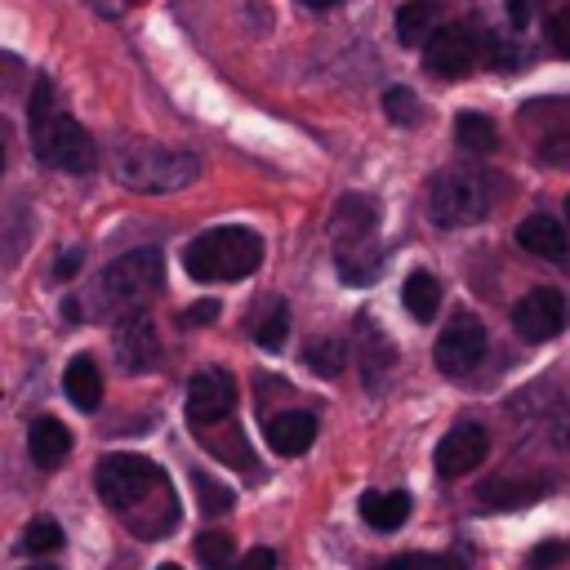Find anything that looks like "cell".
Here are the masks:
<instances>
[{"instance_id":"obj_37","label":"cell","mask_w":570,"mask_h":570,"mask_svg":"<svg viewBox=\"0 0 570 570\" xmlns=\"http://www.w3.org/2000/svg\"><path fill=\"white\" fill-rule=\"evenodd\" d=\"M530 13H534V0H508V22L512 27H525Z\"/></svg>"},{"instance_id":"obj_30","label":"cell","mask_w":570,"mask_h":570,"mask_svg":"<svg viewBox=\"0 0 570 570\" xmlns=\"http://www.w3.org/2000/svg\"><path fill=\"white\" fill-rule=\"evenodd\" d=\"M196 557H200L209 570H227V561H232V534H223V530L200 534V539H196Z\"/></svg>"},{"instance_id":"obj_18","label":"cell","mask_w":570,"mask_h":570,"mask_svg":"<svg viewBox=\"0 0 570 570\" xmlns=\"http://www.w3.org/2000/svg\"><path fill=\"white\" fill-rule=\"evenodd\" d=\"M334 267H338V276H343L347 285H370V281L379 276V267H383V249H379L374 236L347 240V245L334 249Z\"/></svg>"},{"instance_id":"obj_40","label":"cell","mask_w":570,"mask_h":570,"mask_svg":"<svg viewBox=\"0 0 570 570\" xmlns=\"http://www.w3.org/2000/svg\"><path fill=\"white\" fill-rule=\"evenodd\" d=\"M160 570H183V566H174V561H169V566H160Z\"/></svg>"},{"instance_id":"obj_41","label":"cell","mask_w":570,"mask_h":570,"mask_svg":"<svg viewBox=\"0 0 570 570\" xmlns=\"http://www.w3.org/2000/svg\"><path fill=\"white\" fill-rule=\"evenodd\" d=\"M566 223H570V196H566Z\"/></svg>"},{"instance_id":"obj_27","label":"cell","mask_w":570,"mask_h":570,"mask_svg":"<svg viewBox=\"0 0 570 570\" xmlns=\"http://www.w3.org/2000/svg\"><path fill=\"white\" fill-rule=\"evenodd\" d=\"M303 356H307V365H312L316 374H325V379H334V374L343 370V343H338V338H307Z\"/></svg>"},{"instance_id":"obj_10","label":"cell","mask_w":570,"mask_h":570,"mask_svg":"<svg viewBox=\"0 0 570 570\" xmlns=\"http://www.w3.org/2000/svg\"><path fill=\"white\" fill-rule=\"evenodd\" d=\"M236 410V383L223 370H200L187 383V423L191 428H214L227 423V414Z\"/></svg>"},{"instance_id":"obj_26","label":"cell","mask_w":570,"mask_h":570,"mask_svg":"<svg viewBox=\"0 0 570 570\" xmlns=\"http://www.w3.org/2000/svg\"><path fill=\"white\" fill-rule=\"evenodd\" d=\"M18 548H22L27 557H49V552H58V548H62V525H58L53 517H36V521L22 530Z\"/></svg>"},{"instance_id":"obj_4","label":"cell","mask_w":570,"mask_h":570,"mask_svg":"<svg viewBox=\"0 0 570 570\" xmlns=\"http://www.w3.org/2000/svg\"><path fill=\"white\" fill-rule=\"evenodd\" d=\"M263 263V240L249 227H209L183 249V267L196 281H240Z\"/></svg>"},{"instance_id":"obj_28","label":"cell","mask_w":570,"mask_h":570,"mask_svg":"<svg viewBox=\"0 0 570 570\" xmlns=\"http://www.w3.org/2000/svg\"><path fill=\"white\" fill-rule=\"evenodd\" d=\"M468 561L463 557H436V552H405V557H392L374 570H463Z\"/></svg>"},{"instance_id":"obj_2","label":"cell","mask_w":570,"mask_h":570,"mask_svg":"<svg viewBox=\"0 0 570 570\" xmlns=\"http://www.w3.org/2000/svg\"><path fill=\"white\" fill-rule=\"evenodd\" d=\"M111 174H116V183L129 187V191L160 196V191H183L187 183H196L200 160H196L191 151H178V147H160V142L129 138V142H116V151H111Z\"/></svg>"},{"instance_id":"obj_9","label":"cell","mask_w":570,"mask_h":570,"mask_svg":"<svg viewBox=\"0 0 570 570\" xmlns=\"http://www.w3.org/2000/svg\"><path fill=\"white\" fill-rule=\"evenodd\" d=\"M432 356H436V370H441L445 379L472 374V370L481 365V356H485V330H481V321L468 316V312H459V316L441 330Z\"/></svg>"},{"instance_id":"obj_17","label":"cell","mask_w":570,"mask_h":570,"mask_svg":"<svg viewBox=\"0 0 570 570\" xmlns=\"http://www.w3.org/2000/svg\"><path fill=\"white\" fill-rule=\"evenodd\" d=\"M548 476H494V481H485L481 485V503L485 508H525V503H534V499H543L548 494Z\"/></svg>"},{"instance_id":"obj_19","label":"cell","mask_w":570,"mask_h":570,"mask_svg":"<svg viewBox=\"0 0 570 570\" xmlns=\"http://www.w3.org/2000/svg\"><path fill=\"white\" fill-rule=\"evenodd\" d=\"M27 450H31V459L40 463V468H58L62 459H67V450H71V432L58 423V419H36L31 428H27Z\"/></svg>"},{"instance_id":"obj_8","label":"cell","mask_w":570,"mask_h":570,"mask_svg":"<svg viewBox=\"0 0 570 570\" xmlns=\"http://www.w3.org/2000/svg\"><path fill=\"white\" fill-rule=\"evenodd\" d=\"M566 321H570V303H566V294L552 289V285H534V289L521 294L517 307H512V330H517L525 343H548V338H557V334L566 330Z\"/></svg>"},{"instance_id":"obj_13","label":"cell","mask_w":570,"mask_h":570,"mask_svg":"<svg viewBox=\"0 0 570 570\" xmlns=\"http://www.w3.org/2000/svg\"><path fill=\"white\" fill-rule=\"evenodd\" d=\"M548 125H534V156L543 165H570V102H534Z\"/></svg>"},{"instance_id":"obj_22","label":"cell","mask_w":570,"mask_h":570,"mask_svg":"<svg viewBox=\"0 0 570 570\" xmlns=\"http://www.w3.org/2000/svg\"><path fill=\"white\" fill-rule=\"evenodd\" d=\"M401 303H405V312H410L414 321H432L436 307H441V285H436V276H432V272H410L405 285H401Z\"/></svg>"},{"instance_id":"obj_43","label":"cell","mask_w":570,"mask_h":570,"mask_svg":"<svg viewBox=\"0 0 570 570\" xmlns=\"http://www.w3.org/2000/svg\"><path fill=\"white\" fill-rule=\"evenodd\" d=\"M0 169H4V147H0Z\"/></svg>"},{"instance_id":"obj_39","label":"cell","mask_w":570,"mask_h":570,"mask_svg":"<svg viewBox=\"0 0 570 570\" xmlns=\"http://www.w3.org/2000/svg\"><path fill=\"white\" fill-rule=\"evenodd\" d=\"M307 9H330V4H338V0H303Z\"/></svg>"},{"instance_id":"obj_42","label":"cell","mask_w":570,"mask_h":570,"mask_svg":"<svg viewBox=\"0 0 570 570\" xmlns=\"http://www.w3.org/2000/svg\"><path fill=\"white\" fill-rule=\"evenodd\" d=\"M31 570H53V566H31Z\"/></svg>"},{"instance_id":"obj_6","label":"cell","mask_w":570,"mask_h":570,"mask_svg":"<svg viewBox=\"0 0 570 570\" xmlns=\"http://www.w3.org/2000/svg\"><path fill=\"white\" fill-rule=\"evenodd\" d=\"M31 142H36V156L53 169H67V174L94 169V142L71 116H53V111L31 116Z\"/></svg>"},{"instance_id":"obj_29","label":"cell","mask_w":570,"mask_h":570,"mask_svg":"<svg viewBox=\"0 0 570 570\" xmlns=\"http://www.w3.org/2000/svg\"><path fill=\"white\" fill-rule=\"evenodd\" d=\"M191 485H196L200 508H205L209 517H218V512H227V508H232V490H227V485H218L209 472H191Z\"/></svg>"},{"instance_id":"obj_3","label":"cell","mask_w":570,"mask_h":570,"mask_svg":"<svg viewBox=\"0 0 570 570\" xmlns=\"http://www.w3.org/2000/svg\"><path fill=\"white\" fill-rule=\"evenodd\" d=\"M503 196V178L481 165H454L441 169L428 187V214L436 227H468L490 218V209Z\"/></svg>"},{"instance_id":"obj_24","label":"cell","mask_w":570,"mask_h":570,"mask_svg":"<svg viewBox=\"0 0 570 570\" xmlns=\"http://www.w3.org/2000/svg\"><path fill=\"white\" fill-rule=\"evenodd\" d=\"M436 27V0H405L396 13V36L401 45H423Z\"/></svg>"},{"instance_id":"obj_31","label":"cell","mask_w":570,"mask_h":570,"mask_svg":"<svg viewBox=\"0 0 570 570\" xmlns=\"http://www.w3.org/2000/svg\"><path fill=\"white\" fill-rule=\"evenodd\" d=\"M383 111H387L396 125H414V120H419V98H414L410 89L396 85V89L383 94Z\"/></svg>"},{"instance_id":"obj_33","label":"cell","mask_w":570,"mask_h":570,"mask_svg":"<svg viewBox=\"0 0 570 570\" xmlns=\"http://www.w3.org/2000/svg\"><path fill=\"white\" fill-rule=\"evenodd\" d=\"M561 561H570V543L566 539H543V543H534L530 548V570H557Z\"/></svg>"},{"instance_id":"obj_25","label":"cell","mask_w":570,"mask_h":570,"mask_svg":"<svg viewBox=\"0 0 570 570\" xmlns=\"http://www.w3.org/2000/svg\"><path fill=\"white\" fill-rule=\"evenodd\" d=\"M454 138H459V147H463V151H476V156H485V151H494V147H499L494 120H490V116H481V111H463V116L454 120Z\"/></svg>"},{"instance_id":"obj_36","label":"cell","mask_w":570,"mask_h":570,"mask_svg":"<svg viewBox=\"0 0 570 570\" xmlns=\"http://www.w3.org/2000/svg\"><path fill=\"white\" fill-rule=\"evenodd\" d=\"M276 566V552L272 548H254V552H245V561H240V570H272Z\"/></svg>"},{"instance_id":"obj_21","label":"cell","mask_w":570,"mask_h":570,"mask_svg":"<svg viewBox=\"0 0 570 570\" xmlns=\"http://www.w3.org/2000/svg\"><path fill=\"white\" fill-rule=\"evenodd\" d=\"M361 517H365V525H374V530H396L405 517H410V494L405 490H387V494H365L361 499Z\"/></svg>"},{"instance_id":"obj_1","label":"cell","mask_w":570,"mask_h":570,"mask_svg":"<svg viewBox=\"0 0 570 570\" xmlns=\"http://www.w3.org/2000/svg\"><path fill=\"white\" fill-rule=\"evenodd\" d=\"M160 276H165L160 249H151V245L129 249V254L111 258V263L98 272L94 294H89V312L102 316V321H120V316L138 312V307L160 289Z\"/></svg>"},{"instance_id":"obj_20","label":"cell","mask_w":570,"mask_h":570,"mask_svg":"<svg viewBox=\"0 0 570 570\" xmlns=\"http://www.w3.org/2000/svg\"><path fill=\"white\" fill-rule=\"evenodd\" d=\"M62 392L71 396V405L76 410H98V401H102V374H98V365L89 361V356H71L67 361V374H62Z\"/></svg>"},{"instance_id":"obj_14","label":"cell","mask_w":570,"mask_h":570,"mask_svg":"<svg viewBox=\"0 0 570 570\" xmlns=\"http://www.w3.org/2000/svg\"><path fill=\"white\" fill-rule=\"evenodd\" d=\"M517 245L534 258H548V263H566V249H570L566 227L552 214H525L517 223Z\"/></svg>"},{"instance_id":"obj_16","label":"cell","mask_w":570,"mask_h":570,"mask_svg":"<svg viewBox=\"0 0 570 570\" xmlns=\"http://www.w3.org/2000/svg\"><path fill=\"white\" fill-rule=\"evenodd\" d=\"M312 441H316V419H312L307 410H285V414H276V419L267 423V445H272L276 454H285V459L307 454Z\"/></svg>"},{"instance_id":"obj_12","label":"cell","mask_w":570,"mask_h":570,"mask_svg":"<svg viewBox=\"0 0 570 570\" xmlns=\"http://www.w3.org/2000/svg\"><path fill=\"white\" fill-rule=\"evenodd\" d=\"M111 343H116V361H120V370H129V374L156 370V361H160L156 325H151V316H142V312L120 316V325H116Z\"/></svg>"},{"instance_id":"obj_23","label":"cell","mask_w":570,"mask_h":570,"mask_svg":"<svg viewBox=\"0 0 570 570\" xmlns=\"http://www.w3.org/2000/svg\"><path fill=\"white\" fill-rule=\"evenodd\" d=\"M356 334H361V356H365V383L374 387V383L383 379V370L392 365V343H387V334H383L370 316H361Z\"/></svg>"},{"instance_id":"obj_5","label":"cell","mask_w":570,"mask_h":570,"mask_svg":"<svg viewBox=\"0 0 570 570\" xmlns=\"http://www.w3.org/2000/svg\"><path fill=\"white\" fill-rule=\"evenodd\" d=\"M94 485H98L107 508L134 512L147 494H156L165 485V472L151 459H142V454H102L98 472H94Z\"/></svg>"},{"instance_id":"obj_32","label":"cell","mask_w":570,"mask_h":570,"mask_svg":"<svg viewBox=\"0 0 570 570\" xmlns=\"http://www.w3.org/2000/svg\"><path fill=\"white\" fill-rule=\"evenodd\" d=\"M285 330H289V307L276 298L272 312H267L263 325H258V343H263V347H281V343H285Z\"/></svg>"},{"instance_id":"obj_38","label":"cell","mask_w":570,"mask_h":570,"mask_svg":"<svg viewBox=\"0 0 570 570\" xmlns=\"http://www.w3.org/2000/svg\"><path fill=\"white\" fill-rule=\"evenodd\" d=\"M76 267H80V249H67V254L53 263V281H67Z\"/></svg>"},{"instance_id":"obj_11","label":"cell","mask_w":570,"mask_h":570,"mask_svg":"<svg viewBox=\"0 0 570 570\" xmlns=\"http://www.w3.org/2000/svg\"><path fill=\"white\" fill-rule=\"evenodd\" d=\"M490 454V432L481 423H454L436 441V472L441 476H468Z\"/></svg>"},{"instance_id":"obj_7","label":"cell","mask_w":570,"mask_h":570,"mask_svg":"<svg viewBox=\"0 0 570 570\" xmlns=\"http://www.w3.org/2000/svg\"><path fill=\"white\" fill-rule=\"evenodd\" d=\"M476 31L468 22H445V27H432V36L423 40V67L436 76V80H459L476 67Z\"/></svg>"},{"instance_id":"obj_35","label":"cell","mask_w":570,"mask_h":570,"mask_svg":"<svg viewBox=\"0 0 570 570\" xmlns=\"http://www.w3.org/2000/svg\"><path fill=\"white\" fill-rule=\"evenodd\" d=\"M218 316V303L214 298H200V303H191L187 312H183V325H209Z\"/></svg>"},{"instance_id":"obj_34","label":"cell","mask_w":570,"mask_h":570,"mask_svg":"<svg viewBox=\"0 0 570 570\" xmlns=\"http://www.w3.org/2000/svg\"><path fill=\"white\" fill-rule=\"evenodd\" d=\"M548 45H552L561 58H570V4L548 18Z\"/></svg>"},{"instance_id":"obj_15","label":"cell","mask_w":570,"mask_h":570,"mask_svg":"<svg viewBox=\"0 0 570 570\" xmlns=\"http://www.w3.org/2000/svg\"><path fill=\"white\" fill-rule=\"evenodd\" d=\"M379 227V205L370 196H338L334 205V218H330V232H334V245H347V240H365L374 236Z\"/></svg>"}]
</instances>
